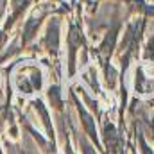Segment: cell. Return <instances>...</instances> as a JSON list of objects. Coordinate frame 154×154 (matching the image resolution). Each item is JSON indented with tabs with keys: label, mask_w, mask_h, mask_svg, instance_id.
Instances as JSON below:
<instances>
[{
	"label": "cell",
	"mask_w": 154,
	"mask_h": 154,
	"mask_svg": "<svg viewBox=\"0 0 154 154\" xmlns=\"http://www.w3.org/2000/svg\"><path fill=\"white\" fill-rule=\"evenodd\" d=\"M14 86L20 93H34L41 88V74L36 66H22L14 75Z\"/></svg>",
	"instance_id": "cell-1"
}]
</instances>
